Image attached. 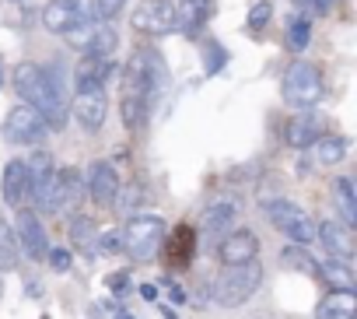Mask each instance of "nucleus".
<instances>
[{"label":"nucleus","mask_w":357,"mask_h":319,"mask_svg":"<svg viewBox=\"0 0 357 319\" xmlns=\"http://www.w3.org/2000/svg\"><path fill=\"white\" fill-rule=\"evenodd\" d=\"M15 88L22 95L25 105H32L46 126L60 130L67 123L70 112V88H67V71L63 64H53L50 71H43L39 64H18L15 67Z\"/></svg>","instance_id":"obj_1"},{"label":"nucleus","mask_w":357,"mask_h":319,"mask_svg":"<svg viewBox=\"0 0 357 319\" xmlns=\"http://www.w3.org/2000/svg\"><path fill=\"white\" fill-rule=\"evenodd\" d=\"M259 284H263V267H259V260H249V263H238V267H225L211 281V295H214L218 305L238 309L259 291Z\"/></svg>","instance_id":"obj_2"},{"label":"nucleus","mask_w":357,"mask_h":319,"mask_svg":"<svg viewBox=\"0 0 357 319\" xmlns=\"http://www.w3.org/2000/svg\"><path fill=\"white\" fill-rule=\"evenodd\" d=\"M280 98L291 105V109H312L326 98V81L319 74L315 64L308 60H294L284 77H280Z\"/></svg>","instance_id":"obj_3"},{"label":"nucleus","mask_w":357,"mask_h":319,"mask_svg":"<svg viewBox=\"0 0 357 319\" xmlns=\"http://www.w3.org/2000/svg\"><path fill=\"white\" fill-rule=\"evenodd\" d=\"M161 239H165V221L154 218V214H133L119 232V246L126 249V256H133L140 263L154 260Z\"/></svg>","instance_id":"obj_4"},{"label":"nucleus","mask_w":357,"mask_h":319,"mask_svg":"<svg viewBox=\"0 0 357 319\" xmlns=\"http://www.w3.org/2000/svg\"><path fill=\"white\" fill-rule=\"evenodd\" d=\"M263 211H266V218L273 221V228H277L280 235H287L291 242L308 246V242L315 239V221H312L308 211H301L298 204H291V200H266Z\"/></svg>","instance_id":"obj_5"},{"label":"nucleus","mask_w":357,"mask_h":319,"mask_svg":"<svg viewBox=\"0 0 357 319\" xmlns=\"http://www.w3.org/2000/svg\"><path fill=\"white\" fill-rule=\"evenodd\" d=\"M81 22H95L91 0H50L43 8V29L53 36H67Z\"/></svg>","instance_id":"obj_6"},{"label":"nucleus","mask_w":357,"mask_h":319,"mask_svg":"<svg viewBox=\"0 0 357 319\" xmlns=\"http://www.w3.org/2000/svg\"><path fill=\"white\" fill-rule=\"evenodd\" d=\"M15 242H18V253H25L32 263H46V256H50V235H46V228H43V221H39V214L36 211H18V218H15Z\"/></svg>","instance_id":"obj_7"},{"label":"nucleus","mask_w":357,"mask_h":319,"mask_svg":"<svg viewBox=\"0 0 357 319\" xmlns=\"http://www.w3.org/2000/svg\"><path fill=\"white\" fill-rule=\"evenodd\" d=\"M81 193H84L81 172H77V169H56L53 179H50V190H46V197H43V204H39V211L60 214V211H67L70 204H77Z\"/></svg>","instance_id":"obj_8"},{"label":"nucleus","mask_w":357,"mask_h":319,"mask_svg":"<svg viewBox=\"0 0 357 319\" xmlns=\"http://www.w3.org/2000/svg\"><path fill=\"white\" fill-rule=\"evenodd\" d=\"M46 133H50L46 119H43L32 105H25V102L15 105V109L8 112V119H4V137H8L11 144H43Z\"/></svg>","instance_id":"obj_9"},{"label":"nucleus","mask_w":357,"mask_h":319,"mask_svg":"<svg viewBox=\"0 0 357 319\" xmlns=\"http://www.w3.org/2000/svg\"><path fill=\"white\" fill-rule=\"evenodd\" d=\"M0 193H4L8 207H25L32 200V179H29V162L15 158V162L4 165V183H0Z\"/></svg>","instance_id":"obj_10"},{"label":"nucleus","mask_w":357,"mask_h":319,"mask_svg":"<svg viewBox=\"0 0 357 319\" xmlns=\"http://www.w3.org/2000/svg\"><path fill=\"white\" fill-rule=\"evenodd\" d=\"M256 256H259V239H256L249 228L228 232V235L221 239V246H218V260H221L225 267H238V263H249V260H256Z\"/></svg>","instance_id":"obj_11"},{"label":"nucleus","mask_w":357,"mask_h":319,"mask_svg":"<svg viewBox=\"0 0 357 319\" xmlns=\"http://www.w3.org/2000/svg\"><path fill=\"white\" fill-rule=\"evenodd\" d=\"M133 29L137 32H147V36L175 32V4H168V0H151V4H144L133 15Z\"/></svg>","instance_id":"obj_12"},{"label":"nucleus","mask_w":357,"mask_h":319,"mask_svg":"<svg viewBox=\"0 0 357 319\" xmlns=\"http://www.w3.org/2000/svg\"><path fill=\"white\" fill-rule=\"evenodd\" d=\"M105 112H109V95H105V88H98V91H77V95H74V116H77V123H81L88 133H98V130L105 126Z\"/></svg>","instance_id":"obj_13"},{"label":"nucleus","mask_w":357,"mask_h":319,"mask_svg":"<svg viewBox=\"0 0 357 319\" xmlns=\"http://www.w3.org/2000/svg\"><path fill=\"white\" fill-rule=\"evenodd\" d=\"M322 119H319V112H312V109H298L287 123H284V140L291 144V147H298V151H305V147H312L319 137H322Z\"/></svg>","instance_id":"obj_14"},{"label":"nucleus","mask_w":357,"mask_h":319,"mask_svg":"<svg viewBox=\"0 0 357 319\" xmlns=\"http://www.w3.org/2000/svg\"><path fill=\"white\" fill-rule=\"evenodd\" d=\"M88 197L98 207H112L119 204V172L109 162H95L88 169Z\"/></svg>","instance_id":"obj_15"},{"label":"nucleus","mask_w":357,"mask_h":319,"mask_svg":"<svg viewBox=\"0 0 357 319\" xmlns=\"http://www.w3.org/2000/svg\"><path fill=\"white\" fill-rule=\"evenodd\" d=\"M193 253H197V228H193L190 221L175 225L172 235H168V242H165V260H168V267H172V270H186V267L193 263Z\"/></svg>","instance_id":"obj_16"},{"label":"nucleus","mask_w":357,"mask_h":319,"mask_svg":"<svg viewBox=\"0 0 357 319\" xmlns=\"http://www.w3.org/2000/svg\"><path fill=\"white\" fill-rule=\"evenodd\" d=\"M109 77H112V60L84 53V60H77L74 67V91H98L109 84Z\"/></svg>","instance_id":"obj_17"},{"label":"nucleus","mask_w":357,"mask_h":319,"mask_svg":"<svg viewBox=\"0 0 357 319\" xmlns=\"http://www.w3.org/2000/svg\"><path fill=\"white\" fill-rule=\"evenodd\" d=\"M315 235L322 239V246H326L329 256L350 263V256H354V235H350L347 225H340V221H322V225H315Z\"/></svg>","instance_id":"obj_18"},{"label":"nucleus","mask_w":357,"mask_h":319,"mask_svg":"<svg viewBox=\"0 0 357 319\" xmlns=\"http://www.w3.org/2000/svg\"><path fill=\"white\" fill-rule=\"evenodd\" d=\"M211 15H214L211 0H186L183 8H175V29L183 36H200V29L207 25Z\"/></svg>","instance_id":"obj_19"},{"label":"nucleus","mask_w":357,"mask_h":319,"mask_svg":"<svg viewBox=\"0 0 357 319\" xmlns=\"http://www.w3.org/2000/svg\"><path fill=\"white\" fill-rule=\"evenodd\" d=\"M235 221H238V204L228 200V197L211 200L207 211H204V228L211 235H228V228H235Z\"/></svg>","instance_id":"obj_20"},{"label":"nucleus","mask_w":357,"mask_h":319,"mask_svg":"<svg viewBox=\"0 0 357 319\" xmlns=\"http://www.w3.org/2000/svg\"><path fill=\"white\" fill-rule=\"evenodd\" d=\"M315 319H357V298H354V291H329L319 302Z\"/></svg>","instance_id":"obj_21"},{"label":"nucleus","mask_w":357,"mask_h":319,"mask_svg":"<svg viewBox=\"0 0 357 319\" xmlns=\"http://www.w3.org/2000/svg\"><path fill=\"white\" fill-rule=\"evenodd\" d=\"M315 158H319V165H336V162H343L347 158V151H350V140L347 137H319L315 144Z\"/></svg>","instance_id":"obj_22"},{"label":"nucleus","mask_w":357,"mask_h":319,"mask_svg":"<svg viewBox=\"0 0 357 319\" xmlns=\"http://www.w3.org/2000/svg\"><path fill=\"white\" fill-rule=\"evenodd\" d=\"M319 277L333 288V291H354V270L343 260H329L326 267H319Z\"/></svg>","instance_id":"obj_23"},{"label":"nucleus","mask_w":357,"mask_h":319,"mask_svg":"<svg viewBox=\"0 0 357 319\" xmlns=\"http://www.w3.org/2000/svg\"><path fill=\"white\" fill-rule=\"evenodd\" d=\"M312 43V18L308 15H294L287 22V50L291 53H305Z\"/></svg>","instance_id":"obj_24"},{"label":"nucleus","mask_w":357,"mask_h":319,"mask_svg":"<svg viewBox=\"0 0 357 319\" xmlns=\"http://www.w3.org/2000/svg\"><path fill=\"white\" fill-rule=\"evenodd\" d=\"M18 242H15V228L0 218V274H8L18 267Z\"/></svg>","instance_id":"obj_25"},{"label":"nucleus","mask_w":357,"mask_h":319,"mask_svg":"<svg viewBox=\"0 0 357 319\" xmlns=\"http://www.w3.org/2000/svg\"><path fill=\"white\" fill-rule=\"evenodd\" d=\"M333 197H336V207H340V214H343V225L350 228V225L357 221V204H354V183L340 176V179L333 183Z\"/></svg>","instance_id":"obj_26"},{"label":"nucleus","mask_w":357,"mask_h":319,"mask_svg":"<svg viewBox=\"0 0 357 319\" xmlns=\"http://www.w3.org/2000/svg\"><path fill=\"white\" fill-rule=\"evenodd\" d=\"M284 263H287L291 270H301L305 277H319V263H315V256H312L305 246H298V242H291V246L284 249Z\"/></svg>","instance_id":"obj_27"},{"label":"nucleus","mask_w":357,"mask_h":319,"mask_svg":"<svg viewBox=\"0 0 357 319\" xmlns=\"http://www.w3.org/2000/svg\"><path fill=\"white\" fill-rule=\"evenodd\" d=\"M95 36H98V22H81V25H74V29L67 32V43H70V50L88 53L91 43H95Z\"/></svg>","instance_id":"obj_28"},{"label":"nucleus","mask_w":357,"mask_h":319,"mask_svg":"<svg viewBox=\"0 0 357 319\" xmlns=\"http://www.w3.org/2000/svg\"><path fill=\"white\" fill-rule=\"evenodd\" d=\"M228 67V50L218 43V39H207L204 43V71L214 77V74H221Z\"/></svg>","instance_id":"obj_29"},{"label":"nucleus","mask_w":357,"mask_h":319,"mask_svg":"<svg viewBox=\"0 0 357 319\" xmlns=\"http://www.w3.org/2000/svg\"><path fill=\"white\" fill-rule=\"evenodd\" d=\"M270 18H273V4H270V0H256V4L249 8L245 25H249V32H263L270 25Z\"/></svg>","instance_id":"obj_30"},{"label":"nucleus","mask_w":357,"mask_h":319,"mask_svg":"<svg viewBox=\"0 0 357 319\" xmlns=\"http://www.w3.org/2000/svg\"><path fill=\"white\" fill-rule=\"evenodd\" d=\"M116 43H119V36L109 29V25H98V36H95V43H91V57H112V50H116Z\"/></svg>","instance_id":"obj_31"},{"label":"nucleus","mask_w":357,"mask_h":319,"mask_svg":"<svg viewBox=\"0 0 357 319\" xmlns=\"http://www.w3.org/2000/svg\"><path fill=\"white\" fill-rule=\"evenodd\" d=\"M95 232H98V228H95L88 218H74V221H70V239H74L77 246H84V249H91Z\"/></svg>","instance_id":"obj_32"},{"label":"nucleus","mask_w":357,"mask_h":319,"mask_svg":"<svg viewBox=\"0 0 357 319\" xmlns=\"http://www.w3.org/2000/svg\"><path fill=\"white\" fill-rule=\"evenodd\" d=\"M116 246H119V235L116 232H95V242H91L95 253H112Z\"/></svg>","instance_id":"obj_33"},{"label":"nucleus","mask_w":357,"mask_h":319,"mask_svg":"<svg viewBox=\"0 0 357 319\" xmlns=\"http://www.w3.org/2000/svg\"><path fill=\"white\" fill-rule=\"evenodd\" d=\"M105 288H109L112 295H123V291L130 288V270H116V274H109V277H105Z\"/></svg>","instance_id":"obj_34"},{"label":"nucleus","mask_w":357,"mask_h":319,"mask_svg":"<svg viewBox=\"0 0 357 319\" xmlns=\"http://www.w3.org/2000/svg\"><path fill=\"white\" fill-rule=\"evenodd\" d=\"M46 263H50L56 274H63V270H70V253H67V249H50Z\"/></svg>","instance_id":"obj_35"},{"label":"nucleus","mask_w":357,"mask_h":319,"mask_svg":"<svg viewBox=\"0 0 357 319\" xmlns=\"http://www.w3.org/2000/svg\"><path fill=\"white\" fill-rule=\"evenodd\" d=\"M123 4H126V0H98L95 11H98L102 18H116V15L123 11Z\"/></svg>","instance_id":"obj_36"},{"label":"nucleus","mask_w":357,"mask_h":319,"mask_svg":"<svg viewBox=\"0 0 357 319\" xmlns=\"http://www.w3.org/2000/svg\"><path fill=\"white\" fill-rule=\"evenodd\" d=\"M140 197H144V190H140V186H137V190H130V193H126V200H123V211H133L137 204H144Z\"/></svg>","instance_id":"obj_37"},{"label":"nucleus","mask_w":357,"mask_h":319,"mask_svg":"<svg viewBox=\"0 0 357 319\" xmlns=\"http://www.w3.org/2000/svg\"><path fill=\"white\" fill-rule=\"evenodd\" d=\"M140 295H144L147 302H154V298H158V288H154V284H144V288H140Z\"/></svg>","instance_id":"obj_38"},{"label":"nucleus","mask_w":357,"mask_h":319,"mask_svg":"<svg viewBox=\"0 0 357 319\" xmlns=\"http://www.w3.org/2000/svg\"><path fill=\"white\" fill-rule=\"evenodd\" d=\"M294 4H301L305 11H319V0H294Z\"/></svg>","instance_id":"obj_39"},{"label":"nucleus","mask_w":357,"mask_h":319,"mask_svg":"<svg viewBox=\"0 0 357 319\" xmlns=\"http://www.w3.org/2000/svg\"><path fill=\"white\" fill-rule=\"evenodd\" d=\"M0 81H4V64H0Z\"/></svg>","instance_id":"obj_40"},{"label":"nucleus","mask_w":357,"mask_h":319,"mask_svg":"<svg viewBox=\"0 0 357 319\" xmlns=\"http://www.w3.org/2000/svg\"><path fill=\"white\" fill-rule=\"evenodd\" d=\"M15 4H29V0H15Z\"/></svg>","instance_id":"obj_41"},{"label":"nucleus","mask_w":357,"mask_h":319,"mask_svg":"<svg viewBox=\"0 0 357 319\" xmlns=\"http://www.w3.org/2000/svg\"><path fill=\"white\" fill-rule=\"evenodd\" d=\"M0 295H4V281H0Z\"/></svg>","instance_id":"obj_42"},{"label":"nucleus","mask_w":357,"mask_h":319,"mask_svg":"<svg viewBox=\"0 0 357 319\" xmlns=\"http://www.w3.org/2000/svg\"><path fill=\"white\" fill-rule=\"evenodd\" d=\"M43 319H50V316H43Z\"/></svg>","instance_id":"obj_43"}]
</instances>
